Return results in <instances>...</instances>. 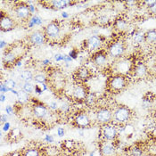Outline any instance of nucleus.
Returning a JSON list of instances; mask_svg holds the SVG:
<instances>
[{
  "mask_svg": "<svg viewBox=\"0 0 156 156\" xmlns=\"http://www.w3.org/2000/svg\"><path fill=\"white\" fill-rule=\"evenodd\" d=\"M0 98H1V103H4L5 100H6V95L5 94H3V93H1L0 94Z\"/></svg>",
  "mask_w": 156,
  "mask_h": 156,
  "instance_id": "nucleus-50",
  "label": "nucleus"
},
{
  "mask_svg": "<svg viewBox=\"0 0 156 156\" xmlns=\"http://www.w3.org/2000/svg\"><path fill=\"white\" fill-rule=\"evenodd\" d=\"M154 113H155V117H156V109H155V111H154Z\"/></svg>",
  "mask_w": 156,
  "mask_h": 156,
  "instance_id": "nucleus-56",
  "label": "nucleus"
},
{
  "mask_svg": "<svg viewBox=\"0 0 156 156\" xmlns=\"http://www.w3.org/2000/svg\"><path fill=\"white\" fill-rule=\"evenodd\" d=\"M33 81L37 84H48V78L44 72H37L34 75Z\"/></svg>",
  "mask_w": 156,
  "mask_h": 156,
  "instance_id": "nucleus-25",
  "label": "nucleus"
},
{
  "mask_svg": "<svg viewBox=\"0 0 156 156\" xmlns=\"http://www.w3.org/2000/svg\"><path fill=\"white\" fill-rule=\"evenodd\" d=\"M92 63L96 66L97 68H104L108 64L109 55L107 51H105L103 49L97 51L96 53L92 54L91 57Z\"/></svg>",
  "mask_w": 156,
  "mask_h": 156,
  "instance_id": "nucleus-10",
  "label": "nucleus"
},
{
  "mask_svg": "<svg viewBox=\"0 0 156 156\" xmlns=\"http://www.w3.org/2000/svg\"><path fill=\"white\" fill-rule=\"evenodd\" d=\"M35 87H36V85H34L33 82H25V83H23V86H22V89L30 95L35 92Z\"/></svg>",
  "mask_w": 156,
  "mask_h": 156,
  "instance_id": "nucleus-30",
  "label": "nucleus"
},
{
  "mask_svg": "<svg viewBox=\"0 0 156 156\" xmlns=\"http://www.w3.org/2000/svg\"><path fill=\"white\" fill-rule=\"evenodd\" d=\"M7 46H8L7 42L2 39V40H1V42H0V48H1V49L5 51V50L6 49V48H7Z\"/></svg>",
  "mask_w": 156,
  "mask_h": 156,
  "instance_id": "nucleus-48",
  "label": "nucleus"
},
{
  "mask_svg": "<svg viewBox=\"0 0 156 156\" xmlns=\"http://www.w3.org/2000/svg\"><path fill=\"white\" fill-rule=\"evenodd\" d=\"M101 135L105 141L115 142L119 136L118 127L116 125L112 124V122L103 125L102 129H101Z\"/></svg>",
  "mask_w": 156,
  "mask_h": 156,
  "instance_id": "nucleus-5",
  "label": "nucleus"
},
{
  "mask_svg": "<svg viewBox=\"0 0 156 156\" xmlns=\"http://www.w3.org/2000/svg\"><path fill=\"white\" fill-rule=\"evenodd\" d=\"M104 41H105V38L101 35H92L84 41L85 48L88 52L94 54L97 51L101 50Z\"/></svg>",
  "mask_w": 156,
  "mask_h": 156,
  "instance_id": "nucleus-6",
  "label": "nucleus"
},
{
  "mask_svg": "<svg viewBox=\"0 0 156 156\" xmlns=\"http://www.w3.org/2000/svg\"><path fill=\"white\" fill-rule=\"evenodd\" d=\"M2 129H3V131L5 133H9L11 131V124H10V122L9 121H7V122H5V124H3L2 125Z\"/></svg>",
  "mask_w": 156,
  "mask_h": 156,
  "instance_id": "nucleus-38",
  "label": "nucleus"
},
{
  "mask_svg": "<svg viewBox=\"0 0 156 156\" xmlns=\"http://www.w3.org/2000/svg\"><path fill=\"white\" fill-rule=\"evenodd\" d=\"M44 32L46 34V37L48 40H56L61 35L62 28L59 22L56 20L49 23L44 28Z\"/></svg>",
  "mask_w": 156,
  "mask_h": 156,
  "instance_id": "nucleus-7",
  "label": "nucleus"
},
{
  "mask_svg": "<svg viewBox=\"0 0 156 156\" xmlns=\"http://www.w3.org/2000/svg\"><path fill=\"white\" fill-rule=\"evenodd\" d=\"M5 86L10 89V92L13 90V89H15V87H17V83H16V81L14 80H12V79H8V80H6L5 81Z\"/></svg>",
  "mask_w": 156,
  "mask_h": 156,
  "instance_id": "nucleus-36",
  "label": "nucleus"
},
{
  "mask_svg": "<svg viewBox=\"0 0 156 156\" xmlns=\"http://www.w3.org/2000/svg\"><path fill=\"white\" fill-rule=\"evenodd\" d=\"M62 16L63 18H67V17H68V14H67V12H62Z\"/></svg>",
  "mask_w": 156,
  "mask_h": 156,
  "instance_id": "nucleus-53",
  "label": "nucleus"
},
{
  "mask_svg": "<svg viewBox=\"0 0 156 156\" xmlns=\"http://www.w3.org/2000/svg\"><path fill=\"white\" fill-rule=\"evenodd\" d=\"M96 23L100 25H105V24H108L110 23V18H109L107 15L105 14H103V15H99L97 18H96Z\"/></svg>",
  "mask_w": 156,
  "mask_h": 156,
  "instance_id": "nucleus-35",
  "label": "nucleus"
},
{
  "mask_svg": "<svg viewBox=\"0 0 156 156\" xmlns=\"http://www.w3.org/2000/svg\"><path fill=\"white\" fill-rule=\"evenodd\" d=\"M42 63H43L44 65H48V64H50V63H51V61L47 59V60L43 61V62H42Z\"/></svg>",
  "mask_w": 156,
  "mask_h": 156,
  "instance_id": "nucleus-51",
  "label": "nucleus"
},
{
  "mask_svg": "<svg viewBox=\"0 0 156 156\" xmlns=\"http://www.w3.org/2000/svg\"><path fill=\"white\" fill-rule=\"evenodd\" d=\"M68 55H69L72 59H77V57H78V52H77V50L72 49V51L69 53Z\"/></svg>",
  "mask_w": 156,
  "mask_h": 156,
  "instance_id": "nucleus-44",
  "label": "nucleus"
},
{
  "mask_svg": "<svg viewBox=\"0 0 156 156\" xmlns=\"http://www.w3.org/2000/svg\"><path fill=\"white\" fill-rule=\"evenodd\" d=\"M48 107L49 108L50 111H58L59 107H60V104L56 101H51L49 102L48 105Z\"/></svg>",
  "mask_w": 156,
  "mask_h": 156,
  "instance_id": "nucleus-37",
  "label": "nucleus"
},
{
  "mask_svg": "<svg viewBox=\"0 0 156 156\" xmlns=\"http://www.w3.org/2000/svg\"><path fill=\"white\" fill-rule=\"evenodd\" d=\"M71 109V105L69 102L67 101H62L60 103V107H59V111L63 112V113H66V112H69Z\"/></svg>",
  "mask_w": 156,
  "mask_h": 156,
  "instance_id": "nucleus-34",
  "label": "nucleus"
},
{
  "mask_svg": "<svg viewBox=\"0 0 156 156\" xmlns=\"http://www.w3.org/2000/svg\"><path fill=\"white\" fill-rule=\"evenodd\" d=\"M22 133H21V130L19 129H11V131L8 133V136L10 139L12 140H17L20 136H21Z\"/></svg>",
  "mask_w": 156,
  "mask_h": 156,
  "instance_id": "nucleus-33",
  "label": "nucleus"
},
{
  "mask_svg": "<svg viewBox=\"0 0 156 156\" xmlns=\"http://www.w3.org/2000/svg\"><path fill=\"white\" fill-rule=\"evenodd\" d=\"M19 59H20V57L13 48H6L3 53L2 62L5 66H9V65L13 66L14 63L16 62V61Z\"/></svg>",
  "mask_w": 156,
  "mask_h": 156,
  "instance_id": "nucleus-15",
  "label": "nucleus"
},
{
  "mask_svg": "<svg viewBox=\"0 0 156 156\" xmlns=\"http://www.w3.org/2000/svg\"><path fill=\"white\" fill-rule=\"evenodd\" d=\"M10 91V89L5 86V83H1V85H0V92L1 93H3V94H6L7 92H9Z\"/></svg>",
  "mask_w": 156,
  "mask_h": 156,
  "instance_id": "nucleus-40",
  "label": "nucleus"
},
{
  "mask_svg": "<svg viewBox=\"0 0 156 156\" xmlns=\"http://www.w3.org/2000/svg\"><path fill=\"white\" fill-rule=\"evenodd\" d=\"M96 96L93 94V93H88V95L86 97V99H85V104L87 105V106H89V107H92V106H94L95 105H96Z\"/></svg>",
  "mask_w": 156,
  "mask_h": 156,
  "instance_id": "nucleus-31",
  "label": "nucleus"
},
{
  "mask_svg": "<svg viewBox=\"0 0 156 156\" xmlns=\"http://www.w3.org/2000/svg\"><path fill=\"white\" fill-rule=\"evenodd\" d=\"M14 16L17 20L21 22H29L30 17L32 16L31 12L30 11L29 5L25 2H19L17 5H14L13 8Z\"/></svg>",
  "mask_w": 156,
  "mask_h": 156,
  "instance_id": "nucleus-4",
  "label": "nucleus"
},
{
  "mask_svg": "<svg viewBox=\"0 0 156 156\" xmlns=\"http://www.w3.org/2000/svg\"><path fill=\"white\" fill-rule=\"evenodd\" d=\"M32 113L33 115L39 119V120H45L46 118H48L49 113H50V110L48 107V105H45L44 104L40 103V102H37L33 105H32Z\"/></svg>",
  "mask_w": 156,
  "mask_h": 156,
  "instance_id": "nucleus-14",
  "label": "nucleus"
},
{
  "mask_svg": "<svg viewBox=\"0 0 156 156\" xmlns=\"http://www.w3.org/2000/svg\"><path fill=\"white\" fill-rule=\"evenodd\" d=\"M74 3L75 2L67 1V0H54V1L48 2L49 7L54 10H62L64 8H67L68 6H70L72 4H74Z\"/></svg>",
  "mask_w": 156,
  "mask_h": 156,
  "instance_id": "nucleus-20",
  "label": "nucleus"
},
{
  "mask_svg": "<svg viewBox=\"0 0 156 156\" xmlns=\"http://www.w3.org/2000/svg\"><path fill=\"white\" fill-rule=\"evenodd\" d=\"M23 156H42V153L37 147H30L24 151Z\"/></svg>",
  "mask_w": 156,
  "mask_h": 156,
  "instance_id": "nucleus-29",
  "label": "nucleus"
},
{
  "mask_svg": "<svg viewBox=\"0 0 156 156\" xmlns=\"http://www.w3.org/2000/svg\"><path fill=\"white\" fill-rule=\"evenodd\" d=\"M147 10H148V12H150V14L156 15V0L155 2H154V4H153L150 7H148Z\"/></svg>",
  "mask_w": 156,
  "mask_h": 156,
  "instance_id": "nucleus-39",
  "label": "nucleus"
},
{
  "mask_svg": "<svg viewBox=\"0 0 156 156\" xmlns=\"http://www.w3.org/2000/svg\"><path fill=\"white\" fill-rule=\"evenodd\" d=\"M131 72H132L134 77H136L137 79H142V78H144L147 76L149 70H148L145 63L140 62H137V63L133 65Z\"/></svg>",
  "mask_w": 156,
  "mask_h": 156,
  "instance_id": "nucleus-17",
  "label": "nucleus"
},
{
  "mask_svg": "<svg viewBox=\"0 0 156 156\" xmlns=\"http://www.w3.org/2000/svg\"><path fill=\"white\" fill-rule=\"evenodd\" d=\"M109 90L112 93H120L129 86V80L126 75L117 73L112 75L107 82Z\"/></svg>",
  "mask_w": 156,
  "mask_h": 156,
  "instance_id": "nucleus-1",
  "label": "nucleus"
},
{
  "mask_svg": "<svg viewBox=\"0 0 156 156\" xmlns=\"http://www.w3.org/2000/svg\"><path fill=\"white\" fill-rule=\"evenodd\" d=\"M95 154H96V153H92V154H90V156H96L95 155Z\"/></svg>",
  "mask_w": 156,
  "mask_h": 156,
  "instance_id": "nucleus-55",
  "label": "nucleus"
},
{
  "mask_svg": "<svg viewBox=\"0 0 156 156\" xmlns=\"http://www.w3.org/2000/svg\"><path fill=\"white\" fill-rule=\"evenodd\" d=\"M126 52V45L123 40H113L107 47V54L113 59H121Z\"/></svg>",
  "mask_w": 156,
  "mask_h": 156,
  "instance_id": "nucleus-3",
  "label": "nucleus"
},
{
  "mask_svg": "<svg viewBox=\"0 0 156 156\" xmlns=\"http://www.w3.org/2000/svg\"><path fill=\"white\" fill-rule=\"evenodd\" d=\"M132 68V63L126 59H120L119 62L117 63V66H116V70H117L118 73L123 74V75H126L127 72H131Z\"/></svg>",
  "mask_w": 156,
  "mask_h": 156,
  "instance_id": "nucleus-19",
  "label": "nucleus"
},
{
  "mask_svg": "<svg viewBox=\"0 0 156 156\" xmlns=\"http://www.w3.org/2000/svg\"><path fill=\"white\" fill-rule=\"evenodd\" d=\"M96 120L102 125L112 123L113 120V112L108 107H101L96 112Z\"/></svg>",
  "mask_w": 156,
  "mask_h": 156,
  "instance_id": "nucleus-9",
  "label": "nucleus"
},
{
  "mask_svg": "<svg viewBox=\"0 0 156 156\" xmlns=\"http://www.w3.org/2000/svg\"><path fill=\"white\" fill-rule=\"evenodd\" d=\"M5 113H6L7 115H12V113H13V108H12V106L9 105H5Z\"/></svg>",
  "mask_w": 156,
  "mask_h": 156,
  "instance_id": "nucleus-42",
  "label": "nucleus"
},
{
  "mask_svg": "<svg viewBox=\"0 0 156 156\" xmlns=\"http://www.w3.org/2000/svg\"><path fill=\"white\" fill-rule=\"evenodd\" d=\"M44 91L42 90V88H41V87H40V85H36V87H35V93L37 94V95H42V93H43Z\"/></svg>",
  "mask_w": 156,
  "mask_h": 156,
  "instance_id": "nucleus-49",
  "label": "nucleus"
},
{
  "mask_svg": "<svg viewBox=\"0 0 156 156\" xmlns=\"http://www.w3.org/2000/svg\"><path fill=\"white\" fill-rule=\"evenodd\" d=\"M44 141L47 143H53L55 141V138L52 135H46L44 137Z\"/></svg>",
  "mask_w": 156,
  "mask_h": 156,
  "instance_id": "nucleus-43",
  "label": "nucleus"
},
{
  "mask_svg": "<svg viewBox=\"0 0 156 156\" xmlns=\"http://www.w3.org/2000/svg\"><path fill=\"white\" fill-rule=\"evenodd\" d=\"M64 56L65 55H62V54H57L55 55V60L56 62H61V61H64Z\"/></svg>",
  "mask_w": 156,
  "mask_h": 156,
  "instance_id": "nucleus-45",
  "label": "nucleus"
},
{
  "mask_svg": "<svg viewBox=\"0 0 156 156\" xmlns=\"http://www.w3.org/2000/svg\"><path fill=\"white\" fill-rule=\"evenodd\" d=\"M143 154H144V152L142 148L138 146H132L129 152V156H143Z\"/></svg>",
  "mask_w": 156,
  "mask_h": 156,
  "instance_id": "nucleus-32",
  "label": "nucleus"
},
{
  "mask_svg": "<svg viewBox=\"0 0 156 156\" xmlns=\"http://www.w3.org/2000/svg\"><path fill=\"white\" fill-rule=\"evenodd\" d=\"M116 150H117V146L115 145V142L104 141L100 144L99 154L100 156H117Z\"/></svg>",
  "mask_w": 156,
  "mask_h": 156,
  "instance_id": "nucleus-16",
  "label": "nucleus"
},
{
  "mask_svg": "<svg viewBox=\"0 0 156 156\" xmlns=\"http://www.w3.org/2000/svg\"><path fill=\"white\" fill-rule=\"evenodd\" d=\"M73 123L78 129H85L91 125V119L86 112H80L75 114Z\"/></svg>",
  "mask_w": 156,
  "mask_h": 156,
  "instance_id": "nucleus-12",
  "label": "nucleus"
},
{
  "mask_svg": "<svg viewBox=\"0 0 156 156\" xmlns=\"http://www.w3.org/2000/svg\"><path fill=\"white\" fill-rule=\"evenodd\" d=\"M34 73L30 71V70H24L20 73L19 75V79L21 81H23V83L25 82H32L33 79H34Z\"/></svg>",
  "mask_w": 156,
  "mask_h": 156,
  "instance_id": "nucleus-23",
  "label": "nucleus"
},
{
  "mask_svg": "<svg viewBox=\"0 0 156 156\" xmlns=\"http://www.w3.org/2000/svg\"><path fill=\"white\" fill-rule=\"evenodd\" d=\"M88 93L89 91L85 83H78L73 87L71 96L72 99L78 102H85V99L87 96Z\"/></svg>",
  "mask_w": 156,
  "mask_h": 156,
  "instance_id": "nucleus-11",
  "label": "nucleus"
},
{
  "mask_svg": "<svg viewBox=\"0 0 156 156\" xmlns=\"http://www.w3.org/2000/svg\"><path fill=\"white\" fill-rule=\"evenodd\" d=\"M64 145H65V147H66V148H68V149H71V148H72V147H73L74 143H73V141H72V140H67V141H65Z\"/></svg>",
  "mask_w": 156,
  "mask_h": 156,
  "instance_id": "nucleus-46",
  "label": "nucleus"
},
{
  "mask_svg": "<svg viewBox=\"0 0 156 156\" xmlns=\"http://www.w3.org/2000/svg\"><path fill=\"white\" fill-rule=\"evenodd\" d=\"M75 76L76 79L80 81V83H85L91 78L92 72L87 66H81L75 72Z\"/></svg>",
  "mask_w": 156,
  "mask_h": 156,
  "instance_id": "nucleus-18",
  "label": "nucleus"
},
{
  "mask_svg": "<svg viewBox=\"0 0 156 156\" xmlns=\"http://www.w3.org/2000/svg\"><path fill=\"white\" fill-rule=\"evenodd\" d=\"M12 156H23V154H21L18 153V152H15V153L12 154Z\"/></svg>",
  "mask_w": 156,
  "mask_h": 156,
  "instance_id": "nucleus-52",
  "label": "nucleus"
},
{
  "mask_svg": "<svg viewBox=\"0 0 156 156\" xmlns=\"http://www.w3.org/2000/svg\"><path fill=\"white\" fill-rule=\"evenodd\" d=\"M113 26H114L115 30H117L118 31L123 32V31H126L129 29V23L127 22L126 19L120 17V18L115 20Z\"/></svg>",
  "mask_w": 156,
  "mask_h": 156,
  "instance_id": "nucleus-22",
  "label": "nucleus"
},
{
  "mask_svg": "<svg viewBox=\"0 0 156 156\" xmlns=\"http://www.w3.org/2000/svg\"><path fill=\"white\" fill-rule=\"evenodd\" d=\"M8 119H9V115H7L6 113H2L1 116H0V120H1V124H5V122L8 121Z\"/></svg>",
  "mask_w": 156,
  "mask_h": 156,
  "instance_id": "nucleus-41",
  "label": "nucleus"
},
{
  "mask_svg": "<svg viewBox=\"0 0 156 156\" xmlns=\"http://www.w3.org/2000/svg\"><path fill=\"white\" fill-rule=\"evenodd\" d=\"M15 21L7 13H4L2 11L0 14V30L3 32H8L14 30L15 28Z\"/></svg>",
  "mask_w": 156,
  "mask_h": 156,
  "instance_id": "nucleus-13",
  "label": "nucleus"
},
{
  "mask_svg": "<svg viewBox=\"0 0 156 156\" xmlns=\"http://www.w3.org/2000/svg\"><path fill=\"white\" fill-rule=\"evenodd\" d=\"M17 97V102L21 105H24V104H27L30 99V94L26 93L24 90L23 89H20L18 91V95L16 96Z\"/></svg>",
  "mask_w": 156,
  "mask_h": 156,
  "instance_id": "nucleus-24",
  "label": "nucleus"
},
{
  "mask_svg": "<svg viewBox=\"0 0 156 156\" xmlns=\"http://www.w3.org/2000/svg\"><path fill=\"white\" fill-rule=\"evenodd\" d=\"M131 36H132L133 43L135 45H140L145 41V32L141 30H134Z\"/></svg>",
  "mask_w": 156,
  "mask_h": 156,
  "instance_id": "nucleus-21",
  "label": "nucleus"
},
{
  "mask_svg": "<svg viewBox=\"0 0 156 156\" xmlns=\"http://www.w3.org/2000/svg\"><path fill=\"white\" fill-rule=\"evenodd\" d=\"M145 42L148 44L156 43V29H151L145 32Z\"/></svg>",
  "mask_w": 156,
  "mask_h": 156,
  "instance_id": "nucleus-26",
  "label": "nucleus"
},
{
  "mask_svg": "<svg viewBox=\"0 0 156 156\" xmlns=\"http://www.w3.org/2000/svg\"><path fill=\"white\" fill-rule=\"evenodd\" d=\"M117 156H129V154H120V155H117Z\"/></svg>",
  "mask_w": 156,
  "mask_h": 156,
  "instance_id": "nucleus-54",
  "label": "nucleus"
},
{
  "mask_svg": "<svg viewBox=\"0 0 156 156\" xmlns=\"http://www.w3.org/2000/svg\"><path fill=\"white\" fill-rule=\"evenodd\" d=\"M141 106L142 108L145 111H149L153 108L154 106V100L149 96H145L142 99V103H141Z\"/></svg>",
  "mask_w": 156,
  "mask_h": 156,
  "instance_id": "nucleus-27",
  "label": "nucleus"
},
{
  "mask_svg": "<svg viewBox=\"0 0 156 156\" xmlns=\"http://www.w3.org/2000/svg\"><path fill=\"white\" fill-rule=\"evenodd\" d=\"M131 118H132L131 110L125 105H119L113 111V120L119 125L128 124L130 121Z\"/></svg>",
  "mask_w": 156,
  "mask_h": 156,
  "instance_id": "nucleus-2",
  "label": "nucleus"
},
{
  "mask_svg": "<svg viewBox=\"0 0 156 156\" xmlns=\"http://www.w3.org/2000/svg\"><path fill=\"white\" fill-rule=\"evenodd\" d=\"M56 132H57V135H58V136H63L64 135H65V130H64V129L63 128H58L57 129V130H56Z\"/></svg>",
  "mask_w": 156,
  "mask_h": 156,
  "instance_id": "nucleus-47",
  "label": "nucleus"
},
{
  "mask_svg": "<svg viewBox=\"0 0 156 156\" xmlns=\"http://www.w3.org/2000/svg\"><path fill=\"white\" fill-rule=\"evenodd\" d=\"M155 132H156V129H155Z\"/></svg>",
  "mask_w": 156,
  "mask_h": 156,
  "instance_id": "nucleus-57",
  "label": "nucleus"
},
{
  "mask_svg": "<svg viewBox=\"0 0 156 156\" xmlns=\"http://www.w3.org/2000/svg\"><path fill=\"white\" fill-rule=\"evenodd\" d=\"M28 41L30 45L35 47H41L44 46L48 42V38L44 30H32L29 36H28Z\"/></svg>",
  "mask_w": 156,
  "mask_h": 156,
  "instance_id": "nucleus-8",
  "label": "nucleus"
},
{
  "mask_svg": "<svg viewBox=\"0 0 156 156\" xmlns=\"http://www.w3.org/2000/svg\"><path fill=\"white\" fill-rule=\"evenodd\" d=\"M29 27H33V26H39L43 23V19L40 18L37 14H32L29 22L27 23Z\"/></svg>",
  "mask_w": 156,
  "mask_h": 156,
  "instance_id": "nucleus-28",
  "label": "nucleus"
}]
</instances>
